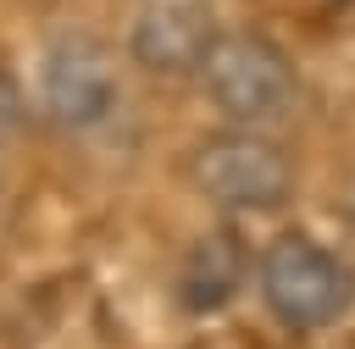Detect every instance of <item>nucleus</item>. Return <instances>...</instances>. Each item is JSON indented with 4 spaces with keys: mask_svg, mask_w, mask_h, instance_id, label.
<instances>
[{
    "mask_svg": "<svg viewBox=\"0 0 355 349\" xmlns=\"http://www.w3.org/2000/svg\"><path fill=\"white\" fill-rule=\"evenodd\" d=\"M189 177L227 216H272L294 199V161L261 133H211L189 155Z\"/></svg>",
    "mask_w": 355,
    "mask_h": 349,
    "instance_id": "nucleus-3",
    "label": "nucleus"
},
{
    "mask_svg": "<svg viewBox=\"0 0 355 349\" xmlns=\"http://www.w3.org/2000/svg\"><path fill=\"white\" fill-rule=\"evenodd\" d=\"M39 105L61 133H94L116 111V72L94 33H55L39 61Z\"/></svg>",
    "mask_w": 355,
    "mask_h": 349,
    "instance_id": "nucleus-4",
    "label": "nucleus"
},
{
    "mask_svg": "<svg viewBox=\"0 0 355 349\" xmlns=\"http://www.w3.org/2000/svg\"><path fill=\"white\" fill-rule=\"evenodd\" d=\"M200 83L233 127H272V122L294 116V105H300L294 61L261 33H216V44L200 66Z\"/></svg>",
    "mask_w": 355,
    "mask_h": 349,
    "instance_id": "nucleus-2",
    "label": "nucleus"
},
{
    "mask_svg": "<svg viewBox=\"0 0 355 349\" xmlns=\"http://www.w3.org/2000/svg\"><path fill=\"white\" fill-rule=\"evenodd\" d=\"M216 11L205 0H155L128 28V55L155 78H200L216 44Z\"/></svg>",
    "mask_w": 355,
    "mask_h": 349,
    "instance_id": "nucleus-5",
    "label": "nucleus"
},
{
    "mask_svg": "<svg viewBox=\"0 0 355 349\" xmlns=\"http://www.w3.org/2000/svg\"><path fill=\"white\" fill-rule=\"evenodd\" d=\"M255 277L272 321L288 332H322L355 310V266L305 233H277Z\"/></svg>",
    "mask_w": 355,
    "mask_h": 349,
    "instance_id": "nucleus-1",
    "label": "nucleus"
},
{
    "mask_svg": "<svg viewBox=\"0 0 355 349\" xmlns=\"http://www.w3.org/2000/svg\"><path fill=\"white\" fill-rule=\"evenodd\" d=\"M244 277H250L244 238L233 227H211V233H200L189 244V255L178 266V299H183L189 316H216V310H227L239 299Z\"/></svg>",
    "mask_w": 355,
    "mask_h": 349,
    "instance_id": "nucleus-6",
    "label": "nucleus"
}]
</instances>
